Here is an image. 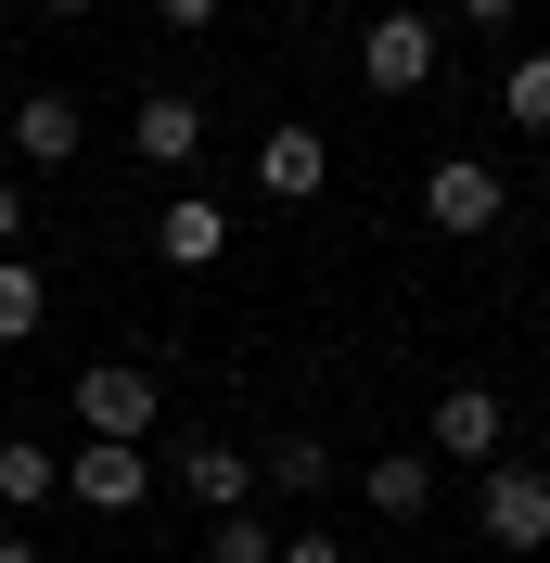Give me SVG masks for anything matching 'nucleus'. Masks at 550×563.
<instances>
[{"instance_id":"nucleus-11","label":"nucleus","mask_w":550,"mask_h":563,"mask_svg":"<svg viewBox=\"0 0 550 563\" xmlns=\"http://www.w3.org/2000/svg\"><path fill=\"white\" fill-rule=\"evenodd\" d=\"M359 499H372L384 526H410L422 499H436V449H372V474H359Z\"/></svg>"},{"instance_id":"nucleus-5","label":"nucleus","mask_w":550,"mask_h":563,"mask_svg":"<svg viewBox=\"0 0 550 563\" xmlns=\"http://www.w3.org/2000/svg\"><path fill=\"white\" fill-rule=\"evenodd\" d=\"M65 499H77V512H141V499H154V449H116V435H90V449L65 461Z\"/></svg>"},{"instance_id":"nucleus-20","label":"nucleus","mask_w":550,"mask_h":563,"mask_svg":"<svg viewBox=\"0 0 550 563\" xmlns=\"http://www.w3.org/2000/svg\"><path fill=\"white\" fill-rule=\"evenodd\" d=\"M26 244V192H13V179H0V256Z\"/></svg>"},{"instance_id":"nucleus-18","label":"nucleus","mask_w":550,"mask_h":563,"mask_svg":"<svg viewBox=\"0 0 550 563\" xmlns=\"http://www.w3.org/2000/svg\"><path fill=\"white\" fill-rule=\"evenodd\" d=\"M218 13H231V0H154V26H167V38H206Z\"/></svg>"},{"instance_id":"nucleus-7","label":"nucleus","mask_w":550,"mask_h":563,"mask_svg":"<svg viewBox=\"0 0 550 563\" xmlns=\"http://www.w3.org/2000/svg\"><path fill=\"white\" fill-rule=\"evenodd\" d=\"M320 179H333V141H320V129H295V115H282V129L256 141V192H270V206H308Z\"/></svg>"},{"instance_id":"nucleus-14","label":"nucleus","mask_w":550,"mask_h":563,"mask_svg":"<svg viewBox=\"0 0 550 563\" xmlns=\"http://www.w3.org/2000/svg\"><path fill=\"white\" fill-rule=\"evenodd\" d=\"M38 320H52V282H38V256H0V346H26Z\"/></svg>"},{"instance_id":"nucleus-12","label":"nucleus","mask_w":550,"mask_h":563,"mask_svg":"<svg viewBox=\"0 0 550 563\" xmlns=\"http://www.w3.org/2000/svg\"><path fill=\"white\" fill-rule=\"evenodd\" d=\"M193 154H206V103L193 90H154L141 103V167H193Z\"/></svg>"},{"instance_id":"nucleus-6","label":"nucleus","mask_w":550,"mask_h":563,"mask_svg":"<svg viewBox=\"0 0 550 563\" xmlns=\"http://www.w3.org/2000/svg\"><path fill=\"white\" fill-rule=\"evenodd\" d=\"M218 256H231V206H218V192H179L167 218H154V269H218Z\"/></svg>"},{"instance_id":"nucleus-10","label":"nucleus","mask_w":550,"mask_h":563,"mask_svg":"<svg viewBox=\"0 0 550 563\" xmlns=\"http://www.w3.org/2000/svg\"><path fill=\"white\" fill-rule=\"evenodd\" d=\"M499 435H513V410H499L486 385H448L436 422H422V449H448V461H499Z\"/></svg>"},{"instance_id":"nucleus-2","label":"nucleus","mask_w":550,"mask_h":563,"mask_svg":"<svg viewBox=\"0 0 550 563\" xmlns=\"http://www.w3.org/2000/svg\"><path fill=\"white\" fill-rule=\"evenodd\" d=\"M436 65H448V26H436V13H410V0L359 26V77H372L384 103H410V90H422V77H436Z\"/></svg>"},{"instance_id":"nucleus-9","label":"nucleus","mask_w":550,"mask_h":563,"mask_svg":"<svg viewBox=\"0 0 550 563\" xmlns=\"http://www.w3.org/2000/svg\"><path fill=\"white\" fill-rule=\"evenodd\" d=\"M13 154H26V167H77V154H90L77 90H26V103H13Z\"/></svg>"},{"instance_id":"nucleus-19","label":"nucleus","mask_w":550,"mask_h":563,"mask_svg":"<svg viewBox=\"0 0 550 563\" xmlns=\"http://www.w3.org/2000/svg\"><path fill=\"white\" fill-rule=\"evenodd\" d=\"M270 563H345V538H320V526H308V538H282Z\"/></svg>"},{"instance_id":"nucleus-13","label":"nucleus","mask_w":550,"mask_h":563,"mask_svg":"<svg viewBox=\"0 0 550 563\" xmlns=\"http://www.w3.org/2000/svg\"><path fill=\"white\" fill-rule=\"evenodd\" d=\"M256 487L320 499V487H333V449H320V435H270V449H256Z\"/></svg>"},{"instance_id":"nucleus-15","label":"nucleus","mask_w":550,"mask_h":563,"mask_svg":"<svg viewBox=\"0 0 550 563\" xmlns=\"http://www.w3.org/2000/svg\"><path fill=\"white\" fill-rule=\"evenodd\" d=\"M52 487H65V461L38 449V435H13V449H0V512H38Z\"/></svg>"},{"instance_id":"nucleus-17","label":"nucleus","mask_w":550,"mask_h":563,"mask_svg":"<svg viewBox=\"0 0 550 563\" xmlns=\"http://www.w3.org/2000/svg\"><path fill=\"white\" fill-rule=\"evenodd\" d=\"M270 551H282V538L256 526V512H218V526H206V563H270Z\"/></svg>"},{"instance_id":"nucleus-1","label":"nucleus","mask_w":550,"mask_h":563,"mask_svg":"<svg viewBox=\"0 0 550 563\" xmlns=\"http://www.w3.org/2000/svg\"><path fill=\"white\" fill-rule=\"evenodd\" d=\"M422 218H436L448 244H486V231L513 218V179L486 167V154H436V167H422Z\"/></svg>"},{"instance_id":"nucleus-23","label":"nucleus","mask_w":550,"mask_h":563,"mask_svg":"<svg viewBox=\"0 0 550 563\" xmlns=\"http://www.w3.org/2000/svg\"><path fill=\"white\" fill-rule=\"evenodd\" d=\"M38 13H52V26H77V13H103V0H38Z\"/></svg>"},{"instance_id":"nucleus-8","label":"nucleus","mask_w":550,"mask_h":563,"mask_svg":"<svg viewBox=\"0 0 550 563\" xmlns=\"http://www.w3.org/2000/svg\"><path fill=\"white\" fill-rule=\"evenodd\" d=\"M179 487L206 499V512H256V449H231V435H179Z\"/></svg>"},{"instance_id":"nucleus-4","label":"nucleus","mask_w":550,"mask_h":563,"mask_svg":"<svg viewBox=\"0 0 550 563\" xmlns=\"http://www.w3.org/2000/svg\"><path fill=\"white\" fill-rule=\"evenodd\" d=\"M474 526H486V551H550V474L538 461H486Z\"/></svg>"},{"instance_id":"nucleus-16","label":"nucleus","mask_w":550,"mask_h":563,"mask_svg":"<svg viewBox=\"0 0 550 563\" xmlns=\"http://www.w3.org/2000/svg\"><path fill=\"white\" fill-rule=\"evenodd\" d=\"M499 115H513V129H538V141H550V52H525V65L499 77Z\"/></svg>"},{"instance_id":"nucleus-3","label":"nucleus","mask_w":550,"mask_h":563,"mask_svg":"<svg viewBox=\"0 0 550 563\" xmlns=\"http://www.w3.org/2000/svg\"><path fill=\"white\" fill-rule=\"evenodd\" d=\"M77 422L116 435V449H141V435L167 422V385H154L141 358H90V372H77Z\"/></svg>"},{"instance_id":"nucleus-22","label":"nucleus","mask_w":550,"mask_h":563,"mask_svg":"<svg viewBox=\"0 0 550 563\" xmlns=\"http://www.w3.org/2000/svg\"><path fill=\"white\" fill-rule=\"evenodd\" d=\"M0 563H52V551H38V538H26V526H0Z\"/></svg>"},{"instance_id":"nucleus-21","label":"nucleus","mask_w":550,"mask_h":563,"mask_svg":"<svg viewBox=\"0 0 550 563\" xmlns=\"http://www.w3.org/2000/svg\"><path fill=\"white\" fill-rule=\"evenodd\" d=\"M513 13H525V0H461V26H513Z\"/></svg>"}]
</instances>
